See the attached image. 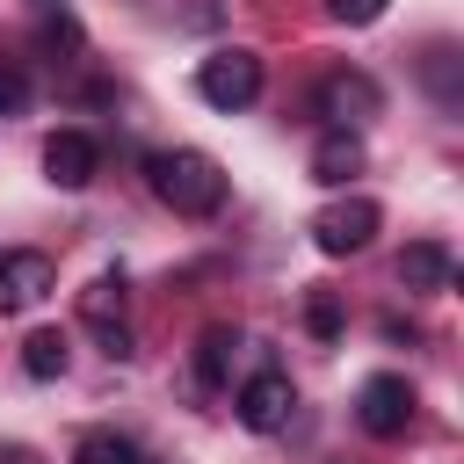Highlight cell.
Returning <instances> with one entry per match:
<instances>
[{"label": "cell", "mask_w": 464, "mask_h": 464, "mask_svg": "<svg viewBox=\"0 0 464 464\" xmlns=\"http://www.w3.org/2000/svg\"><path fill=\"white\" fill-rule=\"evenodd\" d=\"M145 181H152V196H160L174 218H218V210H225V167H218L210 152H196V145L152 152V160H145Z\"/></svg>", "instance_id": "obj_1"}, {"label": "cell", "mask_w": 464, "mask_h": 464, "mask_svg": "<svg viewBox=\"0 0 464 464\" xmlns=\"http://www.w3.org/2000/svg\"><path fill=\"white\" fill-rule=\"evenodd\" d=\"M196 94L210 102V109H246L254 94H261V58L246 51V44H225V51H210L203 65H196Z\"/></svg>", "instance_id": "obj_2"}, {"label": "cell", "mask_w": 464, "mask_h": 464, "mask_svg": "<svg viewBox=\"0 0 464 464\" xmlns=\"http://www.w3.org/2000/svg\"><path fill=\"white\" fill-rule=\"evenodd\" d=\"M377 225H384V210H377L370 196H334V203L312 218V246H319L326 261H348V254H362V246L377 239Z\"/></svg>", "instance_id": "obj_3"}, {"label": "cell", "mask_w": 464, "mask_h": 464, "mask_svg": "<svg viewBox=\"0 0 464 464\" xmlns=\"http://www.w3.org/2000/svg\"><path fill=\"white\" fill-rule=\"evenodd\" d=\"M290 406H297V392H290L283 370H254V377L232 392V413H239L246 435H283V428H290Z\"/></svg>", "instance_id": "obj_4"}, {"label": "cell", "mask_w": 464, "mask_h": 464, "mask_svg": "<svg viewBox=\"0 0 464 464\" xmlns=\"http://www.w3.org/2000/svg\"><path fill=\"white\" fill-rule=\"evenodd\" d=\"M355 420H362V435H377V442L406 435V428H413V384L392 377V370L362 377V392H355Z\"/></svg>", "instance_id": "obj_5"}, {"label": "cell", "mask_w": 464, "mask_h": 464, "mask_svg": "<svg viewBox=\"0 0 464 464\" xmlns=\"http://www.w3.org/2000/svg\"><path fill=\"white\" fill-rule=\"evenodd\" d=\"M51 290H58V268H51V254H36V246H7V254H0V319H14V312H36Z\"/></svg>", "instance_id": "obj_6"}, {"label": "cell", "mask_w": 464, "mask_h": 464, "mask_svg": "<svg viewBox=\"0 0 464 464\" xmlns=\"http://www.w3.org/2000/svg\"><path fill=\"white\" fill-rule=\"evenodd\" d=\"M123 304H130L123 276H94V283L80 290V319L102 334V355H109V362H123V355H130V326H123Z\"/></svg>", "instance_id": "obj_7"}, {"label": "cell", "mask_w": 464, "mask_h": 464, "mask_svg": "<svg viewBox=\"0 0 464 464\" xmlns=\"http://www.w3.org/2000/svg\"><path fill=\"white\" fill-rule=\"evenodd\" d=\"M377 109H384V94H377L370 72H334V80L319 87V116H326L334 130H355V123L377 116Z\"/></svg>", "instance_id": "obj_8"}, {"label": "cell", "mask_w": 464, "mask_h": 464, "mask_svg": "<svg viewBox=\"0 0 464 464\" xmlns=\"http://www.w3.org/2000/svg\"><path fill=\"white\" fill-rule=\"evenodd\" d=\"M44 174H51L58 188H87V181L102 174V145H94L87 130H58V138L44 145Z\"/></svg>", "instance_id": "obj_9"}, {"label": "cell", "mask_w": 464, "mask_h": 464, "mask_svg": "<svg viewBox=\"0 0 464 464\" xmlns=\"http://www.w3.org/2000/svg\"><path fill=\"white\" fill-rule=\"evenodd\" d=\"M399 283H406V290H450V283H457V254H450L442 239H413V246L399 254Z\"/></svg>", "instance_id": "obj_10"}, {"label": "cell", "mask_w": 464, "mask_h": 464, "mask_svg": "<svg viewBox=\"0 0 464 464\" xmlns=\"http://www.w3.org/2000/svg\"><path fill=\"white\" fill-rule=\"evenodd\" d=\"M348 174H362V138H355V130H326V138L312 145V181H319V188H341Z\"/></svg>", "instance_id": "obj_11"}, {"label": "cell", "mask_w": 464, "mask_h": 464, "mask_svg": "<svg viewBox=\"0 0 464 464\" xmlns=\"http://www.w3.org/2000/svg\"><path fill=\"white\" fill-rule=\"evenodd\" d=\"M232 355H239V326H203V341H196V384L218 392L232 377Z\"/></svg>", "instance_id": "obj_12"}, {"label": "cell", "mask_w": 464, "mask_h": 464, "mask_svg": "<svg viewBox=\"0 0 464 464\" xmlns=\"http://www.w3.org/2000/svg\"><path fill=\"white\" fill-rule=\"evenodd\" d=\"M65 362H72V348H65V334H58V326H36V334L22 341V370H29L36 384L65 377Z\"/></svg>", "instance_id": "obj_13"}, {"label": "cell", "mask_w": 464, "mask_h": 464, "mask_svg": "<svg viewBox=\"0 0 464 464\" xmlns=\"http://www.w3.org/2000/svg\"><path fill=\"white\" fill-rule=\"evenodd\" d=\"M72 464H145V450L130 435H116V428H94V435H80Z\"/></svg>", "instance_id": "obj_14"}, {"label": "cell", "mask_w": 464, "mask_h": 464, "mask_svg": "<svg viewBox=\"0 0 464 464\" xmlns=\"http://www.w3.org/2000/svg\"><path fill=\"white\" fill-rule=\"evenodd\" d=\"M304 326H312L319 341H341V326H348V319H341V297H334V290H312V297H304Z\"/></svg>", "instance_id": "obj_15"}, {"label": "cell", "mask_w": 464, "mask_h": 464, "mask_svg": "<svg viewBox=\"0 0 464 464\" xmlns=\"http://www.w3.org/2000/svg\"><path fill=\"white\" fill-rule=\"evenodd\" d=\"M36 44H44V51H80V22L58 7V14H44V22H36Z\"/></svg>", "instance_id": "obj_16"}, {"label": "cell", "mask_w": 464, "mask_h": 464, "mask_svg": "<svg viewBox=\"0 0 464 464\" xmlns=\"http://www.w3.org/2000/svg\"><path fill=\"white\" fill-rule=\"evenodd\" d=\"M22 109H29V72L0 65V116H22Z\"/></svg>", "instance_id": "obj_17"}, {"label": "cell", "mask_w": 464, "mask_h": 464, "mask_svg": "<svg viewBox=\"0 0 464 464\" xmlns=\"http://www.w3.org/2000/svg\"><path fill=\"white\" fill-rule=\"evenodd\" d=\"M326 14H334V22H348V29H370V22L384 14V0H326Z\"/></svg>", "instance_id": "obj_18"}, {"label": "cell", "mask_w": 464, "mask_h": 464, "mask_svg": "<svg viewBox=\"0 0 464 464\" xmlns=\"http://www.w3.org/2000/svg\"><path fill=\"white\" fill-rule=\"evenodd\" d=\"M0 464H44V457H36V450H22V442H14V450H0Z\"/></svg>", "instance_id": "obj_19"}]
</instances>
